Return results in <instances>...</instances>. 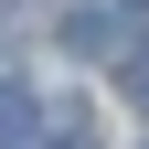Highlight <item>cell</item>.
Here are the masks:
<instances>
[{
    "mask_svg": "<svg viewBox=\"0 0 149 149\" xmlns=\"http://www.w3.org/2000/svg\"><path fill=\"white\" fill-rule=\"evenodd\" d=\"M0 149H43V128H32V107H22V96H0Z\"/></svg>",
    "mask_w": 149,
    "mask_h": 149,
    "instance_id": "1",
    "label": "cell"
},
{
    "mask_svg": "<svg viewBox=\"0 0 149 149\" xmlns=\"http://www.w3.org/2000/svg\"><path fill=\"white\" fill-rule=\"evenodd\" d=\"M0 96H11V64H0Z\"/></svg>",
    "mask_w": 149,
    "mask_h": 149,
    "instance_id": "5",
    "label": "cell"
},
{
    "mask_svg": "<svg viewBox=\"0 0 149 149\" xmlns=\"http://www.w3.org/2000/svg\"><path fill=\"white\" fill-rule=\"evenodd\" d=\"M64 43H74V53H107V43H117V22H107V11H74V22H64Z\"/></svg>",
    "mask_w": 149,
    "mask_h": 149,
    "instance_id": "2",
    "label": "cell"
},
{
    "mask_svg": "<svg viewBox=\"0 0 149 149\" xmlns=\"http://www.w3.org/2000/svg\"><path fill=\"white\" fill-rule=\"evenodd\" d=\"M128 96H139V107H149V53H139V64H128Z\"/></svg>",
    "mask_w": 149,
    "mask_h": 149,
    "instance_id": "4",
    "label": "cell"
},
{
    "mask_svg": "<svg viewBox=\"0 0 149 149\" xmlns=\"http://www.w3.org/2000/svg\"><path fill=\"white\" fill-rule=\"evenodd\" d=\"M53 149H96V128L85 117H53Z\"/></svg>",
    "mask_w": 149,
    "mask_h": 149,
    "instance_id": "3",
    "label": "cell"
},
{
    "mask_svg": "<svg viewBox=\"0 0 149 149\" xmlns=\"http://www.w3.org/2000/svg\"><path fill=\"white\" fill-rule=\"evenodd\" d=\"M139 11H149V0H139Z\"/></svg>",
    "mask_w": 149,
    "mask_h": 149,
    "instance_id": "6",
    "label": "cell"
}]
</instances>
